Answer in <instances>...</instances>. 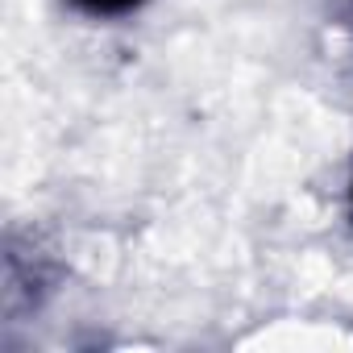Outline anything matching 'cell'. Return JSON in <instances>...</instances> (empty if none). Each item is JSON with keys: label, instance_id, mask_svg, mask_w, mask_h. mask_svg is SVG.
<instances>
[{"label": "cell", "instance_id": "obj_1", "mask_svg": "<svg viewBox=\"0 0 353 353\" xmlns=\"http://www.w3.org/2000/svg\"><path fill=\"white\" fill-rule=\"evenodd\" d=\"M71 5L79 13H88V17H129V13H137L145 5V0H71Z\"/></svg>", "mask_w": 353, "mask_h": 353}]
</instances>
